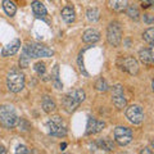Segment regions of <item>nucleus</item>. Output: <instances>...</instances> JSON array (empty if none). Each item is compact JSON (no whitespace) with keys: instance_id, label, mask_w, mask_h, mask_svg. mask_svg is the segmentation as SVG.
<instances>
[{"instance_id":"nucleus-8","label":"nucleus","mask_w":154,"mask_h":154,"mask_svg":"<svg viewBox=\"0 0 154 154\" xmlns=\"http://www.w3.org/2000/svg\"><path fill=\"white\" fill-rule=\"evenodd\" d=\"M118 67L121 68L122 71L125 72H127V73L130 75H137V72H139V63H137V60L135 59L134 57H122V58H119L118 59Z\"/></svg>"},{"instance_id":"nucleus-6","label":"nucleus","mask_w":154,"mask_h":154,"mask_svg":"<svg viewBox=\"0 0 154 154\" xmlns=\"http://www.w3.org/2000/svg\"><path fill=\"white\" fill-rule=\"evenodd\" d=\"M107 40L112 46H118L122 41V28L118 22H110L107 28Z\"/></svg>"},{"instance_id":"nucleus-16","label":"nucleus","mask_w":154,"mask_h":154,"mask_svg":"<svg viewBox=\"0 0 154 154\" xmlns=\"http://www.w3.org/2000/svg\"><path fill=\"white\" fill-rule=\"evenodd\" d=\"M60 16H62V18H63V21L67 22V23H72V22H75V19H76L75 9L72 7H69V5H67V7H64L63 9H62Z\"/></svg>"},{"instance_id":"nucleus-28","label":"nucleus","mask_w":154,"mask_h":154,"mask_svg":"<svg viewBox=\"0 0 154 154\" xmlns=\"http://www.w3.org/2000/svg\"><path fill=\"white\" fill-rule=\"evenodd\" d=\"M16 153L17 154H19V153H22V154H30L31 150H28V149L25 145H18L17 149H16Z\"/></svg>"},{"instance_id":"nucleus-2","label":"nucleus","mask_w":154,"mask_h":154,"mask_svg":"<svg viewBox=\"0 0 154 154\" xmlns=\"http://www.w3.org/2000/svg\"><path fill=\"white\" fill-rule=\"evenodd\" d=\"M23 53L28 58H42V57H53L54 50L49 46L38 44V42H27L23 46Z\"/></svg>"},{"instance_id":"nucleus-31","label":"nucleus","mask_w":154,"mask_h":154,"mask_svg":"<svg viewBox=\"0 0 154 154\" xmlns=\"http://www.w3.org/2000/svg\"><path fill=\"white\" fill-rule=\"evenodd\" d=\"M140 153H141V154H144V153L146 154V153H152V150H149V148H145V149H143V150H141Z\"/></svg>"},{"instance_id":"nucleus-14","label":"nucleus","mask_w":154,"mask_h":154,"mask_svg":"<svg viewBox=\"0 0 154 154\" xmlns=\"http://www.w3.org/2000/svg\"><path fill=\"white\" fill-rule=\"evenodd\" d=\"M82 40L84 42H88V44H94V42L100 40V33L94 30V28H90V30H86L82 35Z\"/></svg>"},{"instance_id":"nucleus-24","label":"nucleus","mask_w":154,"mask_h":154,"mask_svg":"<svg viewBox=\"0 0 154 154\" xmlns=\"http://www.w3.org/2000/svg\"><path fill=\"white\" fill-rule=\"evenodd\" d=\"M95 89L98 90V91H107V90H108V84H107V81H105L103 77L98 79V81H96V84H95Z\"/></svg>"},{"instance_id":"nucleus-29","label":"nucleus","mask_w":154,"mask_h":154,"mask_svg":"<svg viewBox=\"0 0 154 154\" xmlns=\"http://www.w3.org/2000/svg\"><path fill=\"white\" fill-rule=\"evenodd\" d=\"M139 2H141V7L143 8H149V7L153 5L154 0H139Z\"/></svg>"},{"instance_id":"nucleus-26","label":"nucleus","mask_w":154,"mask_h":154,"mask_svg":"<svg viewBox=\"0 0 154 154\" xmlns=\"http://www.w3.org/2000/svg\"><path fill=\"white\" fill-rule=\"evenodd\" d=\"M33 68H35L36 73L38 76H44L45 72H46V67H45V64L42 63V62H38V63H36L35 66H33Z\"/></svg>"},{"instance_id":"nucleus-4","label":"nucleus","mask_w":154,"mask_h":154,"mask_svg":"<svg viewBox=\"0 0 154 154\" xmlns=\"http://www.w3.org/2000/svg\"><path fill=\"white\" fill-rule=\"evenodd\" d=\"M7 86L12 93H19L25 88V75L18 69H12L7 76Z\"/></svg>"},{"instance_id":"nucleus-20","label":"nucleus","mask_w":154,"mask_h":154,"mask_svg":"<svg viewBox=\"0 0 154 154\" xmlns=\"http://www.w3.org/2000/svg\"><path fill=\"white\" fill-rule=\"evenodd\" d=\"M3 8H4V11H5V13L8 14L9 17H13L14 14H16V12H17V7H16V4H14L12 0H4L3 2Z\"/></svg>"},{"instance_id":"nucleus-1","label":"nucleus","mask_w":154,"mask_h":154,"mask_svg":"<svg viewBox=\"0 0 154 154\" xmlns=\"http://www.w3.org/2000/svg\"><path fill=\"white\" fill-rule=\"evenodd\" d=\"M86 98V94L82 89H76L69 91L68 94L64 95L63 98V108L66 109V112L72 113L80 107V104L84 102Z\"/></svg>"},{"instance_id":"nucleus-22","label":"nucleus","mask_w":154,"mask_h":154,"mask_svg":"<svg viewBox=\"0 0 154 154\" xmlns=\"http://www.w3.org/2000/svg\"><path fill=\"white\" fill-rule=\"evenodd\" d=\"M127 8V16L134 19V21H139L140 19V12L136 5H130V7H126Z\"/></svg>"},{"instance_id":"nucleus-7","label":"nucleus","mask_w":154,"mask_h":154,"mask_svg":"<svg viewBox=\"0 0 154 154\" xmlns=\"http://www.w3.org/2000/svg\"><path fill=\"white\" fill-rule=\"evenodd\" d=\"M113 135H114L116 143L121 146L127 145V144L132 141V131H131V128H128V127H123V126L116 127Z\"/></svg>"},{"instance_id":"nucleus-23","label":"nucleus","mask_w":154,"mask_h":154,"mask_svg":"<svg viewBox=\"0 0 154 154\" xmlns=\"http://www.w3.org/2000/svg\"><path fill=\"white\" fill-rule=\"evenodd\" d=\"M143 37H144V40H145L148 44L152 46V45H153V42H154V28H153V27L148 28V30L144 32Z\"/></svg>"},{"instance_id":"nucleus-15","label":"nucleus","mask_w":154,"mask_h":154,"mask_svg":"<svg viewBox=\"0 0 154 154\" xmlns=\"http://www.w3.org/2000/svg\"><path fill=\"white\" fill-rule=\"evenodd\" d=\"M139 58H140L141 63L145 66H152L153 64V53H152V48L148 49H143L139 51Z\"/></svg>"},{"instance_id":"nucleus-19","label":"nucleus","mask_w":154,"mask_h":154,"mask_svg":"<svg viewBox=\"0 0 154 154\" xmlns=\"http://www.w3.org/2000/svg\"><path fill=\"white\" fill-rule=\"evenodd\" d=\"M96 144H98V146H99L100 149H103V150H105V152H112L113 149H114L113 141L110 140V139H108V137L100 139V140L96 143Z\"/></svg>"},{"instance_id":"nucleus-17","label":"nucleus","mask_w":154,"mask_h":154,"mask_svg":"<svg viewBox=\"0 0 154 154\" xmlns=\"http://www.w3.org/2000/svg\"><path fill=\"white\" fill-rule=\"evenodd\" d=\"M41 105H42V109H44L45 113H51V112H54V110L57 109L55 102L50 98V96H48V95H45L44 98H42Z\"/></svg>"},{"instance_id":"nucleus-12","label":"nucleus","mask_w":154,"mask_h":154,"mask_svg":"<svg viewBox=\"0 0 154 154\" xmlns=\"http://www.w3.org/2000/svg\"><path fill=\"white\" fill-rule=\"evenodd\" d=\"M21 48V41L18 38H14L13 41H11L8 45H5L2 50V57H12Z\"/></svg>"},{"instance_id":"nucleus-5","label":"nucleus","mask_w":154,"mask_h":154,"mask_svg":"<svg viewBox=\"0 0 154 154\" xmlns=\"http://www.w3.org/2000/svg\"><path fill=\"white\" fill-rule=\"evenodd\" d=\"M46 127H48V132L51 136H57V137H64L67 135V127L63 122V119L58 116H54L48 119L46 122Z\"/></svg>"},{"instance_id":"nucleus-18","label":"nucleus","mask_w":154,"mask_h":154,"mask_svg":"<svg viewBox=\"0 0 154 154\" xmlns=\"http://www.w3.org/2000/svg\"><path fill=\"white\" fill-rule=\"evenodd\" d=\"M109 7L116 12H122L123 9H126L128 0H108Z\"/></svg>"},{"instance_id":"nucleus-9","label":"nucleus","mask_w":154,"mask_h":154,"mask_svg":"<svg viewBox=\"0 0 154 154\" xmlns=\"http://www.w3.org/2000/svg\"><path fill=\"white\" fill-rule=\"evenodd\" d=\"M125 114H126V118L134 125H140L144 121V112L140 105H136V104L130 105L126 109Z\"/></svg>"},{"instance_id":"nucleus-32","label":"nucleus","mask_w":154,"mask_h":154,"mask_svg":"<svg viewBox=\"0 0 154 154\" xmlns=\"http://www.w3.org/2000/svg\"><path fill=\"white\" fill-rule=\"evenodd\" d=\"M4 153H7V150H5V148H4L3 145H0V154H4Z\"/></svg>"},{"instance_id":"nucleus-30","label":"nucleus","mask_w":154,"mask_h":154,"mask_svg":"<svg viewBox=\"0 0 154 154\" xmlns=\"http://www.w3.org/2000/svg\"><path fill=\"white\" fill-rule=\"evenodd\" d=\"M144 22L149 23V25H152V23L154 22V19H153V16H152V14H144Z\"/></svg>"},{"instance_id":"nucleus-27","label":"nucleus","mask_w":154,"mask_h":154,"mask_svg":"<svg viewBox=\"0 0 154 154\" xmlns=\"http://www.w3.org/2000/svg\"><path fill=\"white\" fill-rule=\"evenodd\" d=\"M19 67L21 68H26V67H28V57L23 53V55L21 57V59H19Z\"/></svg>"},{"instance_id":"nucleus-13","label":"nucleus","mask_w":154,"mask_h":154,"mask_svg":"<svg viewBox=\"0 0 154 154\" xmlns=\"http://www.w3.org/2000/svg\"><path fill=\"white\" fill-rule=\"evenodd\" d=\"M31 8H32V12H33V14H35V17H37V18H45L46 17L48 11H46L45 5L41 2H38V0L32 2Z\"/></svg>"},{"instance_id":"nucleus-10","label":"nucleus","mask_w":154,"mask_h":154,"mask_svg":"<svg viewBox=\"0 0 154 154\" xmlns=\"http://www.w3.org/2000/svg\"><path fill=\"white\" fill-rule=\"evenodd\" d=\"M112 102L116 105V108L118 109H123L127 104V100H126V96H125L123 93V88L121 85H116L113 86L112 89Z\"/></svg>"},{"instance_id":"nucleus-21","label":"nucleus","mask_w":154,"mask_h":154,"mask_svg":"<svg viewBox=\"0 0 154 154\" xmlns=\"http://www.w3.org/2000/svg\"><path fill=\"white\" fill-rule=\"evenodd\" d=\"M86 17H88V19L90 22H96L99 21L100 18V12L98 8H90L88 12H86Z\"/></svg>"},{"instance_id":"nucleus-3","label":"nucleus","mask_w":154,"mask_h":154,"mask_svg":"<svg viewBox=\"0 0 154 154\" xmlns=\"http://www.w3.org/2000/svg\"><path fill=\"white\" fill-rule=\"evenodd\" d=\"M18 123V116L12 105H0V125L5 128H13Z\"/></svg>"},{"instance_id":"nucleus-25","label":"nucleus","mask_w":154,"mask_h":154,"mask_svg":"<svg viewBox=\"0 0 154 154\" xmlns=\"http://www.w3.org/2000/svg\"><path fill=\"white\" fill-rule=\"evenodd\" d=\"M58 72H59V68H58V66H55L54 71L51 72V77H53V81H54V86L57 89H62V84L59 82V79H58Z\"/></svg>"},{"instance_id":"nucleus-11","label":"nucleus","mask_w":154,"mask_h":154,"mask_svg":"<svg viewBox=\"0 0 154 154\" xmlns=\"http://www.w3.org/2000/svg\"><path fill=\"white\" fill-rule=\"evenodd\" d=\"M105 128V122L99 121L94 117H89L88 119V126H86V135H94Z\"/></svg>"}]
</instances>
